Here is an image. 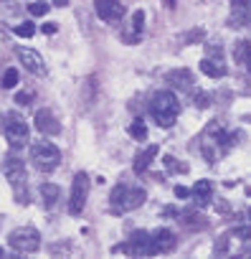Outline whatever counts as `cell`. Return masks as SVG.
<instances>
[{"label": "cell", "instance_id": "6da1fadb", "mask_svg": "<svg viewBox=\"0 0 251 259\" xmlns=\"http://www.w3.org/2000/svg\"><path fill=\"white\" fill-rule=\"evenodd\" d=\"M150 112L155 117V122L160 127H173L178 114H180V102L178 97L170 92V89H163V92H155L153 99H150Z\"/></svg>", "mask_w": 251, "mask_h": 259}, {"label": "cell", "instance_id": "7a4b0ae2", "mask_svg": "<svg viewBox=\"0 0 251 259\" xmlns=\"http://www.w3.org/2000/svg\"><path fill=\"white\" fill-rule=\"evenodd\" d=\"M147 193L142 188H127V186H114L112 193H109V203H112V211L114 213H124V211H135L145 203Z\"/></svg>", "mask_w": 251, "mask_h": 259}, {"label": "cell", "instance_id": "3957f363", "mask_svg": "<svg viewBox=\"0 0 251 259\" xmlns=\"http://www.w3.org/2000/svg\"><path fill=\"white\" fill-rule=\"evenodd\" d=\"M3 130H6V140H8V145H11L13 150L26 148L28 140H31V130H28V124H26L16 112H8V114H6V119H3Z\"/></svg>", "mask_w": 251, "mask_h": 259}, {"label": "cell", "instance_id": "277c9868", "mask_svg": "<svg viewBox=\"0 0 251 259\" xmlns=\"http://www.w3.org/2000/svg\"><path fill=\"white\" fill-rule=\"evenodd\" d=\"M8 246L18 254H33L41 249V234L33 226H18L8 236Z\"/></svg>", "mask_w": 251, "mask_h": 259}, {"label": "cell", "instance_id": "5b68a950", "mask_svg": "<svg viewBox=\"0 0 251 259\" xmlns=\"http://www.w3.org/2000/svg\"><path fill=\"white\" fill-rule=\"evenodd\" d=\"M31 160H33V165H36L38 170L51 173V170L59 168V163H61V150H59L54 143L41 140V143L33 145V150H31Z\"/></svg>", "mask_w": 251, "mask_h": 259}, {"label": "cell", "instance_id": "8992f818", "mask_svg": "<svg viewBox=\"0 0 251 259\" xmlns=\"http://www.w3.org/2000/svg\"><path fill=\"white\" fill-rule=\"evenodd\" d=\"M114 251H124V254H132V256H155V254H158L150 231H135V234L127 239V244L117 246Z\"/></svg>", "mask_w": 251, "mask_h": 259}, {"label": "cell", "instance_id": "52a82bcc", "mask_svg": "<svg viewBox=\"0 0 251 259\" xmlns=\"http://www.w3.org/2000/svg\"><path fill=\"white\" fill-rule=\"evenodd\" d=\"M86 193H89V176L86 173H76L74 183H71V196H69V213L79 216L86 206Z\"/></svg>", "mask_w": 251, "mask_h": 259}, {"label": "cell", "instance_id": "ba28073f", "mask_svg": "<svg viewBox=\"0 0 251 259\" xmlns=\"http://www.w3.org/2000/svg\"><path fill=\"white\" fill-rule=\"evenodd\" d=\"M94 8H96V16L107 23H119L124 16V6L119 0H94Z\"/></svg>", "mask_w": 251, "mask_h": 259}, {"label": "cell", "instance_id": "9c48e42d", "mask_svg": "<svg viewBox=\"0 0 251 259\" xmlns=\"http://www.w3.org/2000/svg\"><path fill=\"white\" fill-rule=\"evenodd\" d=\"M16 54H18L21 64L26 66V71H31V74H36V76H43V74H46V64H43V59H41V54H38V51L18 46V49H16Z\"/></svg>", "mask_w": 251, "mask_h": 259}, {"label": "cell", "instance_id": "30bf717a", "mask_svg": "<svg viewBox=\"0 0 251 259\" xmlns=\"http://www.w3.org/2000/svg\"><path fill=\"white\" fill-rule=\"evenodd\" d=\"M36 130L41 135H46V138H51V135H59L61 133V122L54 117V112L51 109H38L36 112Z\"/></svg>", "mask_w": 251, "mask_h": 259}, {"label": "cell", "instance_id": "8fae6325", "mask_svg": "<svg viewBox=\"0 0 251 259\" xmlns=\"http://www.w3.org/2000/svg\"><path fill=\"white\" fill-rule=\"evenodd\" d=\"M3 170H6V178L13 183V186H21L26 181V163L16 155H8L3 160Z\"/></svg>", "mask_w": 251, "mask_h": 259}, {"label": "cell", "instance_id": "7c38bea8", "mask_svg": "<svg viewBox=\"0 0 251 259\" xmlns=\"http://www.w3.org/2000/svg\"><path fill=\"white\" fill-rule=\"evenodd\" d=\"M165 81H168L170 89H178V92L193 89V74H190V69H173V71L165 76Z\"/></svg>", "mask_w": 251, "mask_h": 259}, {"label": "cell", "instance_id": "4fadbf2b", "mask_svg": "<svg viewBox=\"0 0 251 259\" xmlns=\"http://www.w3.org/2000/svg\"><path fill=\"white\" fill-rule=\"evenodd\" d=\"M248 23V0H231V28H243Z\"/></svg>", "mask_w": 251, "mask_h": 259}, {"label": "cell", "instance_id": "5bb4252c", "mask_svg": "<svg viewBox=\"0 0 251 259\" xmlns=\"http://www.w3.org/2000/svg\"><path fill=\"white\" fill-rule=\"evenodd\" d=\"M153 236V244L158 249V254H165V251H173L175 249V234L170 229H158V231H150Z\"/></svg>", "mask_w": 251, "mask_h": 259}, {"label": "cell", "instance_id": "9a60e30c", "mask_svg": "<svg viewBox=\"0 0 251 259\" xmlns=\"http://www.w3.org/2000/svg\"><path fill=\"white\" fill-rule=\"evenodd\" d=\"M160 153V148L158 145H147V150H142L137 158H135V173L137 176H142L150 165H153V160H155V155Z\"/></svg>", "mask_w": 251, "mask_h": 259}, {"label": "cell", "instance_id": "2e32d148", "mask_svg": "<svg viewBox=\"0 0 251 259\" xmlns=\"http://www.w3.org/2000/svg\"><path fill=\"white\" fill-rule=\"evenodd\" d=\"M200 71H203L206 76L221 79V76H226V64H223L221 59H213V56H208V59H203V61H200Z\"/></svg>", "mask_w": 251, "mask_h": 259}, {"label": "cell", "instance_id": "e0dca14e", "mask_svg": "<svg viewBox=\"0 0 251 259\" xmlns=\"http://www.w3.org/2000/svg\"><path fill=\"white\" fill-rule=\"evenodd\" d=\"M211 193H213V186H211V181H198V183L193 186V191H190V196L195 198V203H198V206L208 203Z\"/></svg>", "mask_w": 251, "mask_h": 259}, {"label": "cell", "instance_id": "ac0fdd59", "mask_svg": "<svg viewBox=\"0 0 251 259\" xmlns=\"http://www.w3.org/2000/svg\"><path fill=\"white\" fill-rule=\"evenodd\" d=\"M142 31H145V11H135V13H132V36L124 38V41L137 44V41L142 38Z\"/></svg>", "mask_w": 251, "mask_h": 259}, {"label": "cell", "instance_id": "d6986e66", "mask_svg": "<svg viewBox=\"0 0 251 259\" xmlns=\"http://www.w3.org/2000/svg\"><path fill=\"white\" fill-rule=\"evenodd\" d=\"M41 196H43L46 208H51V206H56V201H59V196H61V188L54 186V183H43V186H41Z\"/></svg>", "mask_w": 251, "mask_h": 259}, {"label": "cell", "instance_id": "ffe728a7", "mask_svg": "<svg viewBox=\"0 0 251 259\" xmlns=\"http://www.w3.org/2000/svg\"><path fill=\"white\" fill-rule=\"evenodd\" d=\"M130 138H135V140H147V124L137 117V119H132V124H130Z\"/></svg>", "mask_w": 251, "mask_h": 259}, {"label": "cell", "instance_id": "44dd1931", "mask_svg": "<svg viewBox=\"0 0 251 259\" xmlns=\"http://www.w3.org/2000/svg\"><path fill=\"white\" fill-rule=\"evenodd\" d=\"M233 56H236V64H241V66L246 64V56H248V38H241V41L236 44V54H233Z\"/></svg>", "mask_w": 251, "mask_h": 259}, {"label": "cell", "instance_id": "7402d4cb", "mask_svg": "<svg viewBox=\"0 0 251 259\" xmlns=\"http://www.w3.org/2000/svg\"><path fill=\"white\" fill-rule=\"evenodd\" d=\"M18 69H6V74H3V79H0V84H3L6 89H13L16 84H18Z\"/></svg>", "mask_w": 251, "mask_h": 259}, {"label": "cell", "instance_id": "603a6c76", "mask_svg": "<svg viewBox=\"0 0 251 259\" xmlns=\"http://www.w3.org/2000/svg\"><path fill=\"white\" fill-rule=\"evenodd\" d=\"M183 224L190 226V229H203V226H208V221H206L203 216H198V213H185Z\"/></svg>", "mask_w": 251, "mask_h": 259}, {"label": "cell", "instance_id": "cb8c5ba5", "mask_svg": "<svg viewBox=\"0 0 251 259\" xmlns=\"http://www.w3.org/2000/svg\"><path fill=\"white\" fill-rule=\"evenodd\" d=\"M48 8H51L48 3H43V0H36V3H31V6H28V13H31V16H46V13H48Z\"/></svg>", "mask_w": 251, "mask_h": 259}, {"label": "cell", "instance_id": "d4e9b609", "mask_svg": "<svg viewBox=\"0 0 251 259\" xmlns=\"http://www.w3.org/2000/svg\"><path fill=\"white\" fill-rule=\"evenodd\" d=\"M16 33H18V36H23V38H31V36L36 33V26H33L31 21H26V23L16 26Z\"/></svg>", "mask_w": 251, "mask_h": 259}, {"label": "cell", "instance_id": "484cf974", "mask_svg": "<svg viewBox=\"0 0 251 259\" xmlns=\"http://www.w3.org/2000/svg\"><path fill=\"white\" fill-rule=\"evenodd\" d=\"M193 104H195V107H200V109L211 107V94H208V92H195V97H193Z\"/></svg>", "mask_w": 251, "mask_h": 259}, {"label": "cell", "instance_id": "4316f807", "mask_svg": "<svg viewBox=\"0 0 251 259\" xmlns=\"http://www.w3.org/2000/svg\"><path fill=\"white\" fill-rule=\"evenodd\" d=\"M185 41H188V44H195V41H203V31H200V28H195V31H190V33H185Z\"/></svg>", "mask_w": 251, "mask_h": 259}, {"label": "cell", "instance_id": "83f0119b", "mask_svg": "<svg viewBox=\"0 0 251 259\" xmlns=\"http://www.w3.org/2000/svg\"><path fill=\"white\" fill-rule=\"evenodd\" d=\"M16 102H18L21 107H23V104H31V102H33V94H31V92H21V94L16 97Z\"/></svg>", "mask_w": 251, "mask_h": 259}, {"label": "cell", "instance_id": "f1b7e54d", "mask_svg": "<svg viewBox=\"0 0 251 259\" xmlns=\"http://www.w3.org/2000/svg\"><path fill=\"white\" fill-rule=\"evenodd\" d=\"M175 196H178V198H188V196H190V191H188L185 186H175Z\"/></svg>", "mask_w": 251, "mask_h": 259}, {"label": "cell", "instance_id": "f546056e", "mask_svg": "<svg viewBox=\"0 0 251 259\" xmlns=\"http://www.w3.org/2000/svg\"><path fill=\"white\" fill-rule=\"evenodd\" d=\"M43 33H56L59 28H56V23H43V28H41Z\"/></svg>", "mask_w": 251, "mask_h": 259}, {"label": "cell", "instance_id": "4dcf8cb0", "mask_svg": "<svg viewBox=\"0 0 251 259\" xmlns=\"http://www.w3.org/2000/svg\"><path fill=\"white\" fill-rule=\"evenodd\" d=\"M69 3H71V0H54L56 8H64V6H69Z\"/></svg>", "mask_w": 251, "mask_h": 259}, {"label": "cell", "instance_id": "1f68e13d", "mask_svg": "<svg viewBox=\"0 0 251 259\" xmlns=\"http://www.w3.org/2000/svg\"><path fill=\"white\" fill-rule=\"evenodd\" d=\"M165 3H168V6H175V0H165Z\"/></svg>", "mask_w": 251, "mask_h": 259}, {"label": "cell", "instance_id": "d6a6232c", "mask_svg": "<svg viewBox=\"0 0 251 259\" xmlns=\"http://www.w3.org/2000/svg\"><path fill=\"white\" fill-rule=\"evenodd\" d=\"M3 254H6V251H3V249H0V256H3Z\"/></svg>", "mask_w": 251, "mask_h": 259}]
</instances>
